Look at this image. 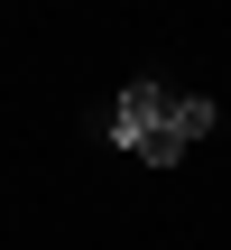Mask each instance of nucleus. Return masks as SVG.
<instances>
[{
	"instance_id": "nucleus-3",
	"label": "nucleus",
	"mask_w": 231,
	"mask_h": 250,
	"mask_svg": "<svg viewBox=\"0 0 231 250\" xmlns=\"http://www.w3.org/2000/svg\"><path fill=\"white\" fill-rule=\"evenodd\" d=\"M222 130H231V102H222Z\"/></svg>"
},
{
	"instance_id": "nucleus-2",
	"label": "nucleus",
	"mask_w": 231,
	"mask_h": 250,
	"mask_svg": "<svg viewBox=\"0 0 231 250\" xmlns=\"http://www.w3.org/2000/svg\"><path fill=\"white\" fill-rule=\"evenodd\" d=\"M213 121H222V102H204V93H185V102H176V130H185V148H194Z\"/></svg>"
},
{
	"instance_id": "nucleus-1",
	"label": "nucleus",
	"mask_w": 231,
	"mask_h": 250,
	"mask_svg": "<svg viewBox=\"0 0 231 250\" xmlns=\"http://www.w3.org/2000/svg\"><path fill=\"white\" fill-rule=\"evenodd\" d=\"M176 83H130L111 102V148H130L139 167H176L185 158V130H176Z\"/></svg>"
}]
</instances>
